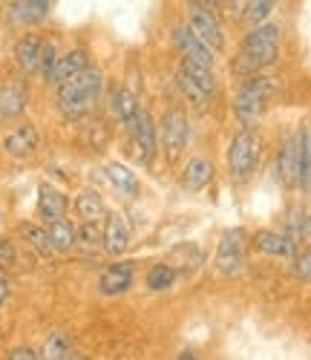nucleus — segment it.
Here are the masks:
<instances>
[{
  "label": "nucleus",
  "instance_id": "obj_39",
  "mask_svg": "<svg viewBox=\"0 0 311 360\" xmlns=\"http://www.w3.org/2000/svg\"><path fill=\"white\" fill-rule=\"evenodd\" d=\"M305 193H311V170H308V188H305Z\"/></svg>",
  "mask_w": 311,
  "mask_h": 360
},
{
  "label": "nucleus",
  "instance_id": "obj_2",
  "mask_svg": "<svg viewBox=\"0 0 311 360\" xmlns=\"http://www.w3.org/2000/svg\"><path fill=\"white\" fill-rule=\"evenodd\" d=\"M101 72L99 70H81L75 75H70L67 81L58 84V107L67 118H81L96 107L99 96H101Z\"/></svg>",
  "mask_w": 311,
  "mask_h": 360
},
{
  "label": "nucleus",
  "instance_id": "obj_29",
  "mask_svg": "<svg viewBox=\"0 0 311 360\" xmlns=\"http://www.w3.org/2000/svg\"><path fill=\"white\" fill-rule=\"evenodd\" d=\"M113 110H115V115L121 118V122H130V118L139 112V101H136V96L130 93V89H115Z\"/></svg>",
  "mask_w": 311,
  "mask_h": 360
},
{
  "label": "nucleus",
  "instance_id": "obj_31",
  "mask_svg": "<svg viewBox=\"0 0 311 360\" xmlns=\"http://www.w3.org/2000/svg\"><path fill=\"white\" fill-rule=\"evenodd\" d=\"M55 64H58V49H55V44H46V41H44V52H41V64H38V72L44 75V81H49V75H52Z\"/></svg>",
  "mask_w": 311,
  "mask_h": 360
},
{
  "label": "nucleus",
  "instance_id": "obj_9",
  "mask_svg": "<svg viewBox=\"0 0 311 360\" xmlns=\"http://www.w3.org/2000/svg\"><path fill=\"white\" fill-rule=\"evenodd\" d=\"M173 44L179 46V52L191 61L202 64V67H213V49L193 32L191 26H176L173 29Z\"/></svg>",
  "mask_w": 311,
  "mask_h": 360
},
{
  "label": "nucleus",
  "instance_id": "obj_12",
  "mask_svg": "<svg viewBox=\"0 0 311 360\" xmlns=\"http://www.w3.org/2000/svg\"><path fill=\"white\" fill-rule=\"evenodd\" d=\"M38 141H41V136L32 124H20L4 139V153L15 156V159H26L38 150Z\"/></svg>",
  "mask_w": 311,
  "mask_h": 360
},
{
  "label": "nucleus",
  "instance_id": "obj_23",
  "mask_svg": "<svg viewBox=\"0 0 311 360\" xmlns=\"http://www.w3.org/2000/svg\"><path fill=\"white\" fill-rule=\"evenodd\" d=\"M205 262V251L196 245H179L173 251V268H184V271H196V268Z\"/></svg>",
  "mask_w": 311,
  "mask_h": 360
},
{
  "label": "nucleus",
  "instance_id": "obj_20",
  "mask_svg": "<svg viewBox=\"0 0 311 360\" xmlns=\"http://www.w3.org/2000/svg\"><path fill=\"white\" fill-rule=\"evenodd\" d=\"M182 179H184V188L188 191H202V188L210 185V179H213V165L208 159H191L188 167H184V173H182Z\"/></svg>",
  "mask_w": 311,
  "mask_h": 360
},
{
  "label": "nucleus",
  "instance_id": "obj_11",
  "mask_svg": "<svg viewBox=\"0 0 311 360\" xmlns=\"http://www.w3.org/2000/svg\"><path fill=\"white\" fill-rule=\"evenodd\" d=\"M29 101V93L20 81H9L0 86V122H15V118L23 115Z\"/></svg>",
  "mask_w": 311,
  "mask_h": 360
},
{
  "label": "nucleus",
  "instance_id": "obj_36",
  "mask_svg": "<svg viewBox=\"0 0 311 360\" xmlns=\"http://www.w3.org/2000/svg\"><path fill=\"white\" fill-rule=\"evenodd\" d=\"M300 239H303V243H308V245H311V217H305V222H303V233H300Z\"/></svg>",
  "mask_w": 311,
  "mask_h": 360
},
{
  "label": "nucleus",
  "instance_id": "obj_30",
  "mask_svg": "<svg viewBox=\"0 0 311 360\" xmlns=\"http://www.w3.org/2000/svg\"><path fill=\"white\" fill-rule=\"evenodd\" d=\"M20 236L26 239L29 245H32L35 251H41V254H49L52 251V243H49V233L44 231V228H38V225H20Z\"/></svg>",
  "mask_w": 311,
  "mask_h": 360
},
{
  "label": "nucleus",
  "instance_id": "obj_28",
  "mask_svg": "<svg viewBox=\"0 0 311 360\" xmlns=\"http://www.w3.org/2000/svg\"><path fill=\"white\" fill-rule=\"evenodd\" d=\"M274 6H277V0H248L245 9H242V20L254 23V26H257V23H265V20L271 18Z\"/></svg>",
  "mask_w": 311,
  "mask_h": 360
},
{
  "label": "nucleus",
  "instance_id": "obj_37",
  "mask_svg": "<svg viewBox=\"0 0 311 360\" xmlns=\"http://www.w3.org/2000/svg\"><path fill=\"white\" fill-rule=\"evenodd\" d=\"M199 4H205L208 9H216V6H222V4H225V0H199Z\"/></svg>",
  "mask_w": 311,
  "mask_h": 360
},
{
  "label": "nucleus",
  "instance_id": "obj_4",
  "mask_svg": "<svg viewBox=\"0 0 311 360\" xmlns=\"http://www.w3.org/2000/svg\"><path fill=\"white\" fill-rule=\"evenodd\" d=\"M260 153H262V139L251 127L236 133V139L231 141V153H228V170L236 182H245V179L254 176L260 165Z\"/></svg>",
  "mask_w": 311,
  "mask_h": 360
},
{
  "label": "nucleus",
  "instance_id": "obj_33",
  "mask_svg": "<svg viewBox=\"0 0 311 360\" xmlns=\"http://www.w3.org/2000/svg\"><path fill=\"white\" fill-rule=\"evenodd\" d=\"M294 274L303 280H311V251L294 257Z\"/></svg>",
  "mask_w": 311,
  "mask_h": 360
},
{
  "label": "nucleus",
  "instance_id": "obj_34",
  "mask_svg": "<svg viewBox=\"0 0 311 360\" xmlns=\"http://www.w3.org/2000/svg\"><path fill=\"white\" fill-rule=\"evenodd\" d=\"M15 245L12 243H6V239H0V268H6V265H12L15 262Z\"/></svg>",
  "mask_w": 311,
  "mask_h": 360
},
{
  "label": "nucleus",
  "instance_id": "obj_15",
  "mask_svg": "<svg viewBox=\"0 0 311 360\" xmlns=\"http://www.w3.org/2000/svg\"><path fill=\"white\" fill-rule=\"evenodd\" d=\"M67 207H70V202H67V196L61 193L58 188L44 185V188L38 191V214H41L46 222L64 219V217H67Z\"/></svg>",
  "mask_w": 311,
  "mask_h": 360
},
{
  "label": "nucleus",
  "instance_id": "obj_27",
  "mask_svg": "<svg viewBox=\"0 0 311 360\" xmlns=\"http://www.w3.org/2000/svg\"><path fill=\"white\" fill-rule=\"evenodd\" d=\"M176 277H179V271L173 265H156L147 271V288L150 291H165L176 283Z\"/></svg>",
  "mask_w": 311,
  "mask_h": 360
},
{
  "label": "nucleus",
  "instance_id": "obj_1",
  "mask_svg": "<svg viewBox=\"0 0 311 360\" xmlns=\"http://www.w3.org/2000/svg\"><path fill=\"white\" fill-rule=\"evenodd\" d=\"M279 55V29L274 23H257L239 44V52L234 55V72L236 75H254L271 67Z\"/></svg>",
  "mask_w": 311,
  "mask_h": 360
},
{
  "label": "nucleus",
  "instance_id": "obj_18",
  "mask_svg": "<svg viewBox=\"0 0 311 360\" xmlns=\"http://www.w3.org/2000/svg\"><path fill=\"white\" fill-rule=\"evenodd\" d=\"M41 52H44V41L38 35H26L18 41L15 46V58L23 72H38V64H41Z\"/></svg>",
  "mask_w": 311,
  "mask_h": 360
},
{
  "label": "nucleus",
  "instance_id": "obj_26",
  "mask_svg": "<svg viewBox=\"0 0 311 360\" xmlns=\"http://www.w3.org/2000/svg\"><path fill=\"white\" fill-rule=\"evenodd\" d=\"M179 86H182V93L188 96V101H191L196 110H205V107H208V98H210V93H208L205 86H199V84H196L191 75H184L182 70H179Z\"/></svg>",
  "mask_w": 311,
  "mask_h": 360
},
{
  "label": "nucleus",
  "instance_id": "obj_13",
  "mask_svg": "<svg viewBox=\"0 0 311 360\" xmlns=\"http://www.w3.org/2000/svg\"><path fill=\"white\" fill-rule=\"evenodd\" d=\"M101 245L113 257H118V254H124V251L130 248V225L124 222L121 214H110L107 228H104V236H101Z\"/></svg>",
  "mask_w": 311,
  "mask_h": 360
},
{
  "label": "nucleus",
  "instance_id": "obj_16",
  "mask_svg": "<svg viewBox=\"0 0 311 360\" xmlns=\"http://www.w3.org/2000/svg\"><path fill=\"white\" fill-rule=\"evenodd\" d=\"M87 67H89V52L87 49H72L67 55H58V64H55V70L49 75V84L67 81L70 75H75V72H81Z\"/></svg>",
  "mask_w": 311,
  "mask_h": 360
},
{
  "label": "nucleus",
  "instance_id": "obj_8",
  "mask_svg": "<svg viewBox=\"0 0 311 360\" xmlns=\"http://www.w3.org/2000/svg\"><path fill=\"white\" fill-rule=\"evenodd\" d=\"M277 176L286 188H297L300 185V139L297 136H286L279 144L277 153Z\"/></svg>",
  "mask_w": 311,
  "mask_h": 360
},
{
  "label": "nucleus",
  "instance_id": "obj_5",
  "mask_svg": "<svg viewBox=\"0 0 311 360\" xmlns=\"http://www.w3.org/2000/svg\"><path fill=\"white\" fill-rule=\"evenodd\" d=\"M188 26L193 29V32H196L213 52L225 49V35H222L220 20H216V15H213L205 4H199V0H193V4L188 6Z\"/></svg>",
  "mask_w": 311,
  "mask_h": 360
},
{
  "label": "nucleus",
  "instance_id": "obj_10",
  "mask_svg": "<svg viewBox=\"0 0 311 360\" xmlns=\"http://www.w3.org/2000/svg\"><path fill=\"white\" fill-rule=\"evenodd\" d=\"M254 248L260 254H268V257H288L294 259L297 257V243L286 233H277V231H257L254 233Z\"/></svg>",
  "mask_w": 311,
  "mask_h": 360
},
{
  "label": "nucleus",
  "instance_id": "obj_24",
  "mask_svg": "<svg viewBox=\"0 0 311 360\" xmlns=\"http://www.w3.org/2000/svg\"><path fill=\"white\" fill-rule=\"evenodd\" d=\"M179 70L184 72V75H191L199 86H205L208 93L213 96V89H216V78H213V72H210V67H202V64H196V61H191V58H182V64H179Z\"/></svg>",
  "mask_w": 311,
  "mask_h": 360
},
{
  "label": "nucleus",
  "instance_id": "obj_7",
  "mask_svg": "<svg viewBox=\"0 0 311 360\" xmlns=\"http://www.w3.org/2000/svg\"><path fill=\"white\" fill-rule=\"evenodd\" d=\"M184 144H188V118H184L182 110H167L162 118V147L170 165L182 156Z\"/></svg>",
  "mask_w": 311,
  "mask_h": 360
},
{
  "label": "nucleus",
  "instance_id": "obj_21",
  "mask_svg": "<svg viewBox=\"0 0 311 360\" xmlns=\"http://www.w3.org/2000/svg\"><path fill=\"white\" fill-rule=\"evenodd\" d=\"M75 211L84 222H99L104 217V199L96 193V191H84L78 199H75Z\"/></svg>",
  "mask_w": 311,
  "mask_h": 360
},
{
  "label": "nucleus",
  "instance_id": "obj_38",
  "mask_svg": "<svg viewBox=\"0 0 311 360\" xmlns=\"http://www.w3.org/2000/svg\"><path fill=\"white\" fill-rule=\"evenodd\" d=\"M9 297V285L4 283V280H0V303H4V300Z\"/></svg>",
  "mask_w": 311,
  "mask_h": 360
},
{
  "label": "nucleus",
  "instance_id": "obj_14",
  "mask_svg": "<svg viewBox=\"0 0 311 360\" xmlns=\"http://www.w3.org/2000/svg\"><path fill=\"white\" fill-rule=\"evenodd\" d=\"M130 285H133V262H115V265H110L107 271L101 274V280H99V288L107 297H118V294L127 291Z\"/></svg>",
  "mask_w": 311,
  "mask_h": 360
},
{
  "label": "nucleus",
  "instance_id": "obj_6",
  "mask_svg": "<svg viewBox=\"0 0 311 360\" xmlns=\"http://www.w3.org/2000/svg\"><path fill=\"white\" fill-rule=\"evenodd\" d=\"M124 127H127L133 144L139 147V156L144 165H153L156 162V150H159V144H156V124H153V115L139 110L130 122H124Z\"/></svg>",
  "mask_w": 311,
  "mask_h": 360
},
{
  "label": "nucleus",
  "instance_id": "obj_40",
  "mask_svg": "<svg viewBox=\"0 0 311 360\" xmlns=\"http://www.w3.org/2000/svg\"><path fill=\"white\" fill-rule=\"evenodd\" d=\"M0 338H4V328H0Z\"/></svg>",
  "mask_w": 311,
  "mask_h": 360
},
{
  "label": "nucleus",
  "instance_id": "obj_17",
  "mask_svg": "<svg viewBox=\"0 0 311 360\" xmlns=\"http://www.w3.org/2000/svg\"><path fill=\"white\" fill-rule=\"evenodd\" d=\"M104 173H107V179H110L113 188H115L121 196H127V199H136V196H139L141 185H139V179H136V173H133L130 167H124L121 162H110V165L104 167Z\"/></svg>",
  "mask_w": 311,
  "mask_h": 360
},
{
  "label": "nucleus",
  "instance_id": "obj_32",
  "mask_svg": "<svg viewBox=\"0 0 311 360\" xmlns=\"http://www.w3.org/2000/svg\"><path fill=\"white\" fill-rule=\"evenodd\" d=\"M101 236H104V231L99 228V222H84V225L75 231V239H81V243H87V245L101 243Z\"/></svg>",
  "mask_w": 311,
  "mask_h": 360
},
{
  "label": "nucleus",
  "instance_id": "obj_19",
  "mask_svg": "<svg viewBox=\"0 0 311 360\" xmlns=\"http://www.w3.org/2000/svg\"><path fill=\"white\" fill-rule=\"evenodd\" d=\"M49 6H52V0H15L12 20H18V23H23V26L41 23V20L49 15Z\"/></svg>",
  "mask_w": 311,
  "mask_h": 360
},
{
  "label": "nucleus",
  "instance_id": "obj_25",
  "mask_svg": "<svg viewBox=\"0 0 311 360\" xmlns=\"http://www.w3.org/2000/svg\"><path fill=\"white\" fill-rule=\"evenodd\" d=\"M41 357H49V360H67V357H75L67 332H52L49 340H46V346H44V354H41Z\"/></svg>",
  "mask_w": 311,
  "mask_h": 360
},
{
  "label": "nucleus",
  "instance_id": "obj_22",
  "mask_svg": "<svg viewBox=\"0 0 311 360\" xmlns=\"http://www.w3.org/2000/svg\"><path fill=\"white\" fill-rule=\"evenodd\" d=\"M49 243H52V251H70L75 245V228L67 222V219H52L49 228Z\"/></svg>",
  "mask_w": 311,
  "mask_h": 360
},
{
  "label": "nucleus",
  "instance_id": "obj_35",
  "mask_svg": "<svg viewBox=\"0 0 311 360\" xmlns=\"http://www.w3.org/2000/svg\"><path fill=\"white\" fill-rule=\"evenodd\" d=\"M9 357H12V360H38L41 354H38L35 349H26V346H18V349H12V352H9Z\"/></svg>",
  "mask_w": 311,
  "mask_h": 360
},
{
  "label": "nucleus",
  "instance_id": "obj_3",
  "mask_svg": "<svg viewBox=\"0 0 311 360\" xmlns=\"http://www.w3.org/2000/svg\"><path fill=\"white\" fill-rule=\"evenodd\" d=\"M277 89H279V84L271 75H260V72L245 75V81L239 84L236 96H234V115L239 118L242 127H254L260 122V115L265 112Z\"/></svg>",
  "mask_w": 311,
  "mask_h": 360
}]
</instances>
